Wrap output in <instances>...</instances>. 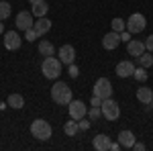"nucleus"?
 <instances>
[{
  "mask_svg": "<svg viewBox=\"0 0 153 151\" xmlns=\"http://www.w3.org/2000/svg\"><path fill=\"white\" fill-rule=\"evenodd\" d=\"M51 98H53V102L55 104H70L71 100V90L70 86L65 84V82H55L53 86H51Z\"/></svg>",
  "mask_w": 153,
  "mask_h": 151,
  "instance_id": "f257e3e1",
  "label": "nucleus"
},
{
  "mask_svg": "<svg viewBox=\"0 0 153 151\" xmlns=\"http://www.w3.org/2000/svg\"><path fill=\"white\" fill-rule=\"evenodd\" d=\"M41 71H43V76L47 80H57L59 74H61V61H59V57H53V55L45 57L43 63H41Z\"/></svg>",
  "mask_w": 153,
  "mask_h": 151,
  "instance_id": "f03ea898",
  "label": "nucleus"
},
{
  "mask_svg": "<svg viewBox=\"0 0 153 151\" xmlns=\"http://www.w3.org/2000/svg\"><path fill=\"white\" fill-rule=\"evenodd\" d=\"M31 135L39 141H47L51 135H53V129L49 125L47 121H43V118H35L33 123H31Z\"/></svg>",
  "mask_w": 153,
  "mask_h": 151,
  "instance_id": "7ed1b4c3",
  "label": "nucleus"
},
{
  "mask_svg": "<svg viewBox=\"0 0 153 151\" xmlns=\"http://www.w3.org/2000/svg\"><path fill=\"white\" fill-rule=\"evenodd\" d=\"M145 27H147V19L143 16L141 12H133L129 16V21H127V31L131 35H137V33L145 31Z\"/></svg>",
  "mask_w": 153,
  "mask_h": 151,
  "instance_id": "20e7f679",
  "label": "nucleus"
},
{
  "mask_svg": "<svg viewBox=\"0 0 153 151\" xmlns=\"http://www.w3.org/2000/svg\"><path fill=\"white\" fill-rule=\"evenodd\" d=\"M92 94L98 96V98H102V100L112 98V84H110V80L108 78H98L94 88H92Z\"/></svg>",
  "mask_w": 153,
  "mask_h": 151,
  "instance_id": "39448f33",
  "label": "nucleus"
},
{
  "mask_svg": "<svg viewBox=\"0 0 153 151\" xmlns=\"http://www.w3.org/2000/svg\"><path fill=\"white\" fill-rule=\"evenodd\" d=\"M100 108H102V116H104L106 121H117L118 116H120V106H118V102L112 100V98L102 100Z\"/></svg>",
  "mask_w": 153,
  "mask_h": 151,
  "instance_id": "423d86ee",
  "label": "nucleus"
},
{
  "mask_svg": "<svg viewBox=\"0 0 153 151\" xmlns=\"http://www.w3.org/2000/svg\"><path fill=\"white\" fill-rule=\"evenodd\" d=\"M14 25H16L19 31H29V29H33V25H35V21H33V12H29V10L19 12L16 19H14Z\"/></svg>",
  "mask_w": 153,
  "mask_h": 151,
  "instance_id": "0eeeda50",
  "label": "nucleus"
},
{
  "mask_svg": "<svg viewBox=\"0 0 153 151\" xmlns=\"http://www.w3.org/2000/svg\"><path fill=\"white\" fill-rule=\"evenodd\" d=\"M68 110H70V118H76V121L86 118V115H88L86 102H82V100H71L68 104Z\"/></svg>",
  "mask_w": 153,
  "mask_h": 151,
  "instance_id": "6e6552de",
  "label": "nucleus"
},
{
  "mask_svg": "<svg viewBox=\"0 0 153 151\" xmlns=\"http://www.w3.org/2000/svg\"><path fill=\"white\" fill-rule=\"evenodd\" d=\"M21 43H23V39H21V35L16 31H6V35H4V47L8 51H16L21 47Z\"/></svg>",
  "mask_w": 153,
  "mask_h": 151,
  "instance_id": "1a4fd4ad",
  "label": "nucleus"
},
{
  "mask_svg": "<svg viewBox=\"0 0 153 151\" xmlns=\"http://www.w3.org/2000/svg\"><path fill=\"white\" fill-rule=\"evenodd\" d=\"M118 45H120V33L110 31V33L104 35V39H102V47H104L106 51H112V49H117Z\"/></svg>",
  "mask_w": 153,
  "mask_h": 151,
  "instance_id": "9d476101",
  "label": "nucleus"
},
{
  "mask_svg": "<svg viewBox=\"0 0 153 151\" xmlns=\"http://www.w3.org/2000/svg\"><path fill=\"white\" fill-rule=\"evenodd\" d=\"M59 61L61 63H65V65H71L74 63V59H76V49L71 45H61L59 47Z\"/></svg>",
  "mask_w": 153,
  "mask_h": 151,
  "instance_id": "9b49d317",
  "label": "nucleus"
},
{
  "mask_svg": "<svg viewBox=\"0 0 153 151\" xmlns=\"http://www.w3.org/2000/svg\"><path fill=\"white\" fill-rule=\"evenodd\" d=\"M127 51H129V55L133 57H139L143 55L147 49H145V41H137V39H131L129 43H127Z\"/></svg>",
  "mask_w": 153,
  "mask_h": 151,
  "instance_id": "f8f14e48",
  "label": "nucleus"
},
{
  "mask_svg": "<svg viewBox=\"0 0 153 151\" xmlns=\"http://www.w3.org/2000/svg\"><path fill=\"white\" fill-rule=\"evenodd\" d=\"M133 71H135L133 61H118L114 74H117L118 78H129V76H133Z\"/></svg>",
  "mask_w": 153,
  "mask_h": 151,
  "instance_id": "ddd939ff",
  "label": "nucleus"
},
{
  "mask_svg": "<svg viewBox=\"0 0 153 151\" xmlns=\"http://www.w3.org/2000/svg\"><path fill=\"white\" fill-rule=\"evenodd\" d=\"M135 135H133V131H120L118 133V143H120V147H125V149H133V145H135Z\"/></svg>",
  "mask_w": 153,
  "mask_h": 151,
  "instance_id": "4468645a",
  "label": "nucleus"
},
{
  "mask_svg": "<svg viewBox=\"0 0 153 151\" xmlns=\"http://www.w3.org/2000/svg\"><path fill=\"white\" fill-rule=\"evenodd\" d=\"M92 145H94L96 151H108V149H110V137L104 135V133H100V135H96V137H94Z\"/></svg>",
  "mask_w": 153,
  "mask_h": 151,
  "instance_id": "2eb2a0df",
  "label": "nucleus"
},
{
  "mask_svg": "<svg viewBox=\"0 0 153 151\" xmlns=\"http://www.w3.org/2000/svg\"><path fill=\"white\" fill-rule=\"evenodd\" d=\"M33 29L39 33V37L45 35V33H49V31H51V21H49L47 16H39V19L35 21V25H33Z\"/></svg>",
  "mask_w": 153,
  "mask_h": 151,
  "instance_id": "dca6fc26",
  "label": "nucleus"
},
{
  "mask_svg": "<svg viewBox=\"0 0 153 151\" xmlns=\"http://www.w3.org/2000/svg\"><path fill=\"white\" fill-rule=\"evenodd\" d=\"M31 12H33V16H45L49 12V4L45 2V0H35L33 2V8H31Z\"/></svg>",
  "mask_w": 153,
  "mask_h": 151,
  "instance_id": "f3484780",
  "label": "nucleus"
},
{
  "mask_svg": "<svg viewBox=\"0 0 153 151\" xmlns=\"http://www.w3.org/2000/svg\"><path fill=\"white\" fill-rule=\"evenodd\" d=\"M137 100H139L141 104H151L153 90L151 88H139V90H137Z\"/></svg>",
  "mask_w": 153,
  "mask_h": 151,
  "instance_id": "a211bd4d",
  "label": "nucleus"
},
{
  "mask_svg": "<svg viewBox=\"0 0 153 151\" xmlns=\"http://www.w3.org/2000/svg\"><path fill=\"white\" fill-rule=\"evenodd\" d=\"M39 53H41V55H45V57L55 55V47H53V43H51V41L43 39V41H39Z\"/></svg>",
  "mask_w": 153,
  "mask_h": 151,
  "instance_id": "6ab92c4d",
  "label": "nucleus"
},
{
  "mask_svg": "<svg viewBox=\"0 0 153 151\" xmlns=\"http://www.w3.org/2000/svg\"><path fill=\"white\" fill-rule=\"evenodd\" d=\"M78 131H80V127H78V121H76V118H70V121L63 125V133H65L68 137H74Z\"/></svg>",
  "mask_w": 153,
  "mask_h": 151,
  "instance_id": "aec40b11",
  "label": "nucleus"
},
{
  "mask_svg": "<svg viewBox=\"0 0 153 151\" xmlns=\"http://www.w3.org/2000/svg\"><path fill=\"white\" fill-rule=\"evenodd\" d=\"M8 106L10 108H23L25 106V98H23V94H10L8 96Z\"/></svg>",
  "mask_w": 153,
  "mask_h": 151,
  "instance_id": "412c9836",
  "label": "nucleus"
},
{
  "mask_svg": "<svg viewBox=\"0 0 153 151\" xmlns=\"http://www.w3.org/2000/svg\"><path fill=\"white\" fill-rule=\"evenodd\" d=\"M139 65L145 68V70L153 65V53H151V51H145L143 55H139Z\"/></svg>",
  "mask_w": 153,
  "mask_h": 151,
  "instance_id": "4be33fe9",
  "label": "nucleus"
},
{
  "mask_svg": "<svg viewBox=\"0 0 153 151\" xmlns=\"http://www.w3.org/2000/svg\"><path fill=\"white\" fill-rule=\"evenodd\" d=\"M110 27H112V31H117V33H123L125 29H127V21H123V19H112L110 21Z\"/></svg>",
  "mask_w": 153,
  "mask_h": 151,
  "instance_id": "5701e85b",
  "label": "nucleus"
},
{
  "mask_svg": "<svg viewBox=\"0 0 153 151\" xmlns=\"http://www.w3.org/2000/svg\"><path fill=\"white\" fill-rule=\"evenodd\" d=\"M10 16V4L8 2H0V21H6Z\"/></svg>",
  "mask_w": 153,
  "mask_h": 151,
  "instance_id": "b1692460",
  "label": "nucleus"
},
{
  "mask_svg": "<svg viewBox=\"0 0 153 151\" xmlns=\"http://www.w3.org/2000/svg\"><path fill=\"white\" fill-rule=\"evenodd\" d=\"M133 76H135V78H137L139 82H147V78H149V76H147V71H145V68H139V70H135V71H133Z\"/></svg>",
  "mask_w": 153,
  "mask_h": 151,
  "instance_id": "393cba45",
  "label": "nucleus"
},
{
  "mask_svg": "<svg viewBox=\"0 0 153 151\" xmlns=\"http://www.w3.org/2000/svg\"><path fill=\"white\" fill-rule=\"evenodd\" d=\"M25 39H27L29 43H33V41L39 39V33H37L35 29H29V31H25Z\"/></svg>",
  "mask_w": 153,
  "mask_h": 151,
  "instance_id": "a878e982",
  "label": "nucleus"
},
{
  "mask_svg": "<svg viewBox=\"0 0 153 151\" xmlns=\"http://www.w3.org/2000/svg\"><path fill=\"white\" fill-rule=\"evenodd\" d=\"M88 116H90L92 121L100 118V116H102V108H100V106H92V108H90V112H88Z\"/></svg>",
  "mask_w": 153,
  "mask_h": 151,
  "instance_id": "bb28decb",
  "label": "nucleus"
},
{
  "mask_svg": "<svg viewBox=\"0 0 153 151\" xmlns=\"http://www.w3.org/2000/svg\"><path fill=\"white\" fill-rule=\"evenodd\" d=\"M78 127H80V131H88V129H90V121L80 118V121H78Z\"/></svg>",
  "mask_w": 153,
  "mask_h": 151,
  "instance_id": "cd10ccee",
  "label": "nucleus"
},
{
  "mask_svg": "<svg viewBox=\"0 0 153 151\" xmlns=\"http://www.w3.org/2000/svg\"><path fill=\"white\" fill-rule=\"evenodd\" d=\"M145 49H147V51H151V53H153V35H149L147 39H145Z\"/></svg>",
  "mask_w": 153,
  "mask_h": 151,
  "instance_id": "c85d7f7f",
  "label": "nucleus"
},
{
  "mask_svg": "<svg viewBox=\"0 0 153 151\" xmlns=\"http://www.w3.org/2000/svg\"><path fill=\"white\" fill-rule=\"evenodd\" d=\"M68 74H70L71 78H78V76H80V70H78V68H76L74 63H71V65H70V70H68Z\"/></svg>",
  "mask_w": 153,
  "mask_h": 151,
  "instance_id": "c756f323",
  "label": "nucleus"
},
{
  "mask_svg": "<svg viewBox=\"0 0 153 151\" xmlns=\"http://www.w3.org/2000/svg\"><path fill=\"white\" fill-rule=\"evenodd\" d=\"M90 104H92V106H100V104H102V98H98V96H94V94H92V100H90Z\"/></svg>",
  "mask_w": 153,
  "mask_h": 151,
  "instance_id": "7c9ffc66",
  "label": "nucleus"
},
{
  "mask_svg": "<svg viewBox=\"0 0 153 151\" xmlns=\"http://www.w3.org/2000/svg\"><path fill=\"white\" fill-rule=\"evenodd\" d=\"M120 41H127V43H129L131 41V33H125V31H123V33H120Z\"/></svg>",
  "mask_w": 153,
  "mask_h": 151,
  "instance_id": "2f4dec72",
  "label": "nucleus"
},
{
  "mask_svg": "<svg viewBox=\"0 0 153 151\" xmlns=\"http://www.w3.org/2000/svg\"><path fill=\"white\" fill-rule=\"evenodd\" d=\"M133 149H137V151H143V149H145V145H143V143H137V141H135V145H133Z\"/></svg>",
  "mask_w": 153,
  "mask_h": 151,
  "instance_id": "473e14b6",
  "label": "nucleus"
},
{
  "mask_svg": "<svg viewBox=\"0 0 153 151\" xmlns=\"http://www.w3.org/2000/svg\"><path fill=\"white\" fill-rule=\"evenodd\" d=\"M120 149V143H110V149L108 151H118Z\"/></svg>",
  "mask_w": 153,
  "mask_h": 151,
  "instance_id": "72a5a7b5",
  "label": "nucleus"
},
{
  "mask_svg": "<svg viewBox=\"0 0 153 151\" xmlns=\"http://www.w3.org/2000/svg\"><path fill=\"white\" fill-rule=\"evenodd\" d=\"M2 33H4V23L0 21V35H2Z\"/></svg>",
  "mask_w": 153,
  "mask_h": 151,
  "instance_id": "f704fd0d",
  "label": "nucleus"
},
{
  "mask_svg": "<svg viewBox=\"0 0 153 151\" xmlns=\"http://www.w3.org/2000/svg\"><path fill=\"white\" fill-rule=\"evenodd\" d=\"M151 104H153V100H151Z\"/></svg>",
  "mask_w": 153,
  "mask_h": 151,
  "instance_id": "c9c22d12",
  "label": "nucleus"
}]
</instances>
